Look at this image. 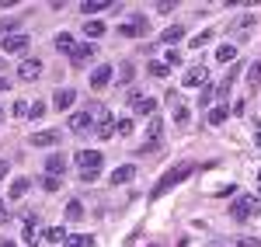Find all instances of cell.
Instances as JSON below:
<instances>
[{
	"instance_id": "15",
	"label": "cell",
	"mask_w": 261,
	"mask_h": 247,
	"mask_svg": "<svg viewBox=\"0 0 261 247\" xmlns=\"http://www.w3.org/2000/svg\"><path fill=\"white\" fill-rule=\"evenodd\" d=\"M133 178H136V167H133V164L119 167V171H112V188H115V185H125V181H133Z\"/></svg>"
},
{
	"instance_id": "13",
	"label": "cell",
	"mask_w": 261,
	"mask_h": 247,
	"mask_svg": "<svg viewBox=\"0 0 261 247\" xmlns=\"http://www.w3.org/2000/svg\"><path fill=\"white\" fill-rule=\"evenodd\" d=\"M28 49V35H7L4 39V52H24Z\"/></svg>"
},
{
	"instance_id": "27",
	"label": "cell",
	"mask_w": 261,
	"mask_h": 247,
	"mask_svg": "<svg viewBox=\"0 0 261 247\" xmlns=\"http://www.w3.org/2000/svg\"><path fill=\"white\" fill-rule=\"evenodd\" d=\"M223 122H226V108L220 104V108H213V112H209V125H223Z\"/></svg>"
},
{
	"instance_id": "35",
	"label": "cell",
	"mask_w": 261,
	"mask_h": 247,
	"mask_svg": "<svg viewBox=\"0 0 261 247\" xmlns=\"http://www.w3.org/2000/svg\"><path fill=\"white\" fill-rule=\"evenodd\" d=\"M209 39H213V32H199V35L192 39V49H199V45H205Z\"/></svg>"
},
{
	"instance_id": "2",
	"label": "cell",
	"mask_w": 261,
	"mask_h": 247,
	"mask_svg": "<svg viewBox=\"0 0 261 247\" xmlns=\"http://www.w3.org/2000/svg\"><path fill=\"white\" fill-rule=\"evenodd\" d=\"M261 212V199H254V195H244V199H237L233 206H230V216L233 219H251V216H258Z\"/></svg>"
},
{
	"instance_id": "42",
	"label": "cell",
	"mask_w": 261,
	"mask_h": 247,
	"mask_svg": "<svg viewBox=\"0 0 261 247\" xmlns=\"http://www.w3.org/2000/svg\"><path fill=\"white\" fill-rule=\"evenodd\" d=\"M7 171H11V167H7V160H0V178H7Z\"/></svg>"
},
{
	"instance_id": "17",
	"label": "cell",
	"mask_w": 261,
	"mask_h": 247,
	"mask_svg": "<svg viewBox=\"0 0 261 247\" xmlns=\"http://www.w3.org/2000/svg\"><path fill=\"white\" fill-rule=\"evenodd\" d=\"M73 101H77V94H73L70 87H63V91H56V98H53V104H56L60 112H66V108H70Z\"/></svg>"
},
{
	"instance_id": "18",
	"label": "cell",
	"mask_w": 261,
	"mask_h": 247,
	"mask_svg": "<svg viewBox=\"0 0 261 247\" xmlns=\"http://www.w3.org/2000/svg\"><path fill=\"white\" fill-rule=\"evenodd\" d=\"M63 171H66V160H63L60 153H53V157L45 160V174H53V178L60 174V178H63Z\"/></svg>"
},
{
	"instance_id": "16",
	"label": "cell",
	"mask_w": 261,
	"mask_h": 247,
	"mask_svg": "<svg viewBox=\"0 0 261 247\" xmlns=\"http://www.w3.org/2000/svg\"><path fill=\"white\" fill-rule=\"evenodd\" d=\"M21 237H24V244H35V237H39V216H28V219H24Z\"/></svg>"
},
{
	"instance_id": "12",
	"label": "cell",
	"mask_w": 261,
	"mask_h": 247,
	"mask_svg": "<svg viewBox=\"0 0 261 247\" xmlns=\"http://www.w3.org/2000/svg\"><path fill=\"white\" fill-rule=\"evenodd\" d=\"M56 143H60V132L56 129H42V132L32 136V146H56Z\"/></svg>"
},
{
	"instance_id": "19",
	"label": "cell",
	"mask_w": 261,
	"mask_h": 247,
	"mask_svg": "<svg viewBox=\"0 0 261 247\" xmlns=\"http://www.w3.org/2000/svg\"><path fill=\"white\" fill-rule=\"evenodd\" d=\"M45 240H49V244H66V240H70V237H66V230H63V227H49V230H45Z\"/></svg>"
},
{
	"instance_id": "47",
	"label": "cell",
	"mask_w": 261,
	"mask_h": 247,
	"mask_svg": "<svg viewBox=\"0 0 261 247\" xmlns=\"http://www.w3.org/2000/svg\"><path fill=\"white\" fill-rule=\"evenodd\" d=\"M0 119H4V104H0Z\"/></svg>"
},
{
	"instance_id": "30",
	"label": "cell",
	"mask_w": 261,
	"mask_h": 247,
	"mask_svg": "<svg viewBox=\"0 0 261 247\" xmlns=\"http://www.w3.org/2000/svg\"><path fill=\"white\" fill-rule=\"evenodd\" d=\"M174 122H178V125H188V108H185V104H174Z\"/></svg>"
},
{
	"instance_id": "28",
	"label": "cell",
	"mask_w": 261,
	"mask_h": 247,
	"mask_svg": "<svg viewBox=\"0 0 261 247\" xmlns=\"http://www.w3.org/2000/svg\"><path fill=\"white\" fill-rule=\"evenodd\" d=\"M63 247H94V237H70Z\"/></svg>"
},
{
	"instance_id": "41",
	"label": "cell",
	"mask_w": 261,
	"mask_h": 247,
	"mask_svg": "<svg viewBox=\"0 0 261 247\" xmlns=\"http://www.w3.org/2000/svg\"><path fill=\"white\" fill-rule=\"evenodd\" d=\"M209 98H213V91H209V87H202V94H199V104H209Z\"/></svg>"
},
{
	"instance_id": "26",
	"label": "cell",
	"mask_w": 261,
	"mask_h": 247,
	"mask_svg": "<svg viewBox=\"0 0 261 247\" xmlns=\"http://www.w3.org/2000/svg\"><path fill=\"white\" fill-rule=\"evenodd\" d=\"M247 84H251V87H258V84H261V60L251 63V70H247Z\"/></svg>"
},
{
	"instance_id": "39",
	"label": "cell",
	"mask_w": 261,
	"mask_h": 247,
	"mask_svg": "<svg viewBox=\"0 0 261 247\" xmlns=\"http://www.w3.org/2000/svg\"><path fill=\"white\" fill-rule=\"evenodd\" d=\"M237 247H258V237H241Z\"/></svg>"
},
{
	"instance_id": "32",
	"label": "cell",
	"mask_w": 261,
	"mask_h": 247,
	"mask_svg": "<svg viewBox=\"0 0 261 247\" xmlns=\"http://www.w3.org/2000/svg\"><path fill=\"white\" fill-rule=\"evenodd\" d=\"M21 28V21L18 18H7V21H0V35H7V32H18Z\"/></svg>"
},
{
	"instance_id": "37",
	"label": "cell",
	"mask_w": 261,
	"mask_h": 247,
	"mask_svg": "<svg viewBox=\"0 0 261 247\" xmlns=\"http://www.w3.org/2000/svg\"><path fill=\"white\" fill-rule=\"evenodd\" d=\"M28 115H32V119H42V115H45V104H42V101H35V104H32V112H28Z\"/></svg>"
},
{
	"instance_id": "24",
	"label": "cell",
	"mask_w": 261,
	"mask_h": 247,
	"mask_svg": "<svg viewBox=\"0 0 261 247\" xmlns=\"http://www.w3.org/2000/svg\"><path fill=\"white\" fill-rule=\"evenodd\" d=\"M24 191H28V178H14L11 181V199H21Z\"/></svg>"
},
{
	"instance_id": "1",
	"label": "cell",
	"mask_w": 261,
	"mask_h": 247,
	"mask_svg": "<svg viewBox=\"0 0 261 247\" xmlns=\"http://www.w3.org/2000/svg\"><path fill=\"white\" fill-rule=\"evenodd\" d=\"M192 171H195V164H178L174 171H167V174H164L161 181H157V188H153V199H161V195H167V191H171L174 185H181V181H185V178H188Z\"/></svg>"
},
{
	"instance_id": "44",
	"label": "cell",
	"mask_w": 261,
	"mask_h": 247,
	"mask_svg": "<svg viewBox=\"0 0 261 247\" xmlns=\"http://www.w3.org/2000/svg\"><path fill=\"white\" fill-rule=\"evenodd\" d=\"M0 91H7V77H0Z\"/></svg>"
},
{
	"instance_id": "20",
	"label": "cell",
	"mask_w": 261,
	"mask_h": 247,
	"mask_svg": "<svg viewBox=\"0 0 261 247\" xmlns=\"http://www.w3.org/2000/svg\"><path fill=\"white\" fill-rule=\"evenodd\" d=\"M181 35H185V28H181V24H171V28H164V32H161V42H164V45H171V42H178Z\"/></svg>"
},
{
	"instance_id": "29",
	"label": "cell",
	"mask_w": 261,
	"mask_h": 247,
	"mask_svg": "<svg viewBox=\"0 0 261 247\" xmlns=\"http://www.w3.org/2000/svg\"><path fill=\"white\" fill-rule=\"evenodd\" d=\"M66 219H84V206L81 202H70V206H66Z\"/></svg>"
},
{
	"instance_id": "43",
	"label": "cell",
	"mask_w": 261,
	"mask_h": 247,
	"mask_svg": "<svg viewBox=\"0 0 261 247\" xmlns=\"http://www.w3.org/2000/svg\"><path fill=\"white\" fill-rule=\"evenodd\" d=\"M0 219H7V209H4V199H0Z\"/></svg>"
},
{
	"instance_id": "5",
	"label": "cell",
	"mask_w": 261,
	"mask_h": 247,
	"mask_svg": "<svg viewBox=\"0 0 261 247\" xmlns=\"http://www.w3.org/2000/svg\"><path fill=\"white\" fill-rule=\"evenodd\" d=\"M94 56H98V45H94V42H81V45H77V49L70 52L73 66H84L87 60H94Z\"/></svg>"
},
{
	"instance_id": "36",
	"label": "cell",
	"mask_w": 261,
	"mask_h": 247,
	"mask_svg": "<svg viewBox=\"0 0 261 247\" xmlns=\"http://www.w3.org/2000/svg\"><path fill=\"white\" fill-rule=\"evenodd\" d=\"M28 112H32V108H28V101H14V115H18V119H24Z\"/></svg>"
},
{
	"instance_id": "7",
	"label": "cell",
	"mask_w": 261,
	"mask_h": 247,
	"mask_svg": "<svg viewBox=\"0 0 261 247\" xmlns=\"http://www.w3.org/2000/svg\"><path fill=\"white\" fill-rule=\"evenodd\" d=\"M209 80V70L205 66H188V73H185V87H202V84Z\"/></svg>"
},
{
	"instance_id": "48",
	"label": "cell",
	"mask_w": 261,
	"mask_h": 247,
	"mask_svg": "<svg viewBox=\"0 0 261 247\" xmlns=\"http://www.w3.org/2000/svg\"><path fill=\"white\" fill-rule=\"evenodd\" d=\"M258 181H261V171H258Z\"/></svg>"
},
{
	"instance_id": "46",
	"label": "cell",
	"mask_w": 261,
	"mask_h": 247,
	"mask_svg": "<svg viewBox=\"0 0 261 247\" xmlns=\"http://www.w3.org/2000/svg\"><path fill=\"white\" fill-rule=\"evenodd\" d=\"M0 247H14V244H7V240H4V244H0Z\"/></svg>"
},
{
	"instance_id": "33",
	"label": "cell",
	"mask_w": 261,
	"mask_h": 247,
	"mask_svg": "<svg viewBox=\"0 0 261 247\" xmlns=\"http://www.w3.org/2000/svg\"><path fill=\"white\" fill-rule=\"evenodd\" d=\"M115 129H119V136H129V132H133V119H119Z\"/></svg>"
},
{
	"instance_id": "14",
	"label": "cell",
	"mask_w": 261,
	"mask_h": 247,
	"mask_svg": "<svg viewBox=\"0 0 261 247\" xmlns=\"http://www.w3.org/2000/svg\"><path fill=\"white\" fill-rule=\"evenodd\" d=\"M108 80H112V66H98V70L91 73V87H94V91L108 87Z\"/></svg>"
},
{
	"instance_id": "49",
	"label": "cell",
	"mask_w": 261,
	"mask_h": 247,
	"mask_svg": "<svg viewBox=\"0 0 261 247\" xmlns=\"http://www.w3.org/2000/svg\"><path fill=\"white\" fill-rule=\"evenodd\" d=\"M258 199H261V195H258Z\"/></svg>"
},
{
	"instance_id": "23",
	"label": "cell",
	"mask_w": 261,
	"mask_h": 247,
	"mask_svg": "<svg viewBox=\"0 0 261 247\" xmlns=\"http://www.w3.org/2000/svg\"><path fill=\"white\" fill-rule=\"evenodd\" d=\"M108 7H112L108 0H87L81 11H84V14H98V11H108Z\"/></svg>"
},
{
	"instance_id": "11",
	"label": "cell",
	"mask_w": 261,
	"mask_h": 247,
	"mask_svg": "<svg viewBox=\"0 0 261 247\" xmlns=\"http://www.w3.org/2000/svg\"><path fill=\"white\" fill-rule=\"evenodd\" d=\"M91 125H94V115H91V112H77V115H70V129H73V132H84V129L91 132Z\"/></svg>"
},
{
	"instance_id": "34",
	"label": "cell",
	"mask_w": 261,
	"mask_h": 247,
	"mask_svg": "<svg viewBox=\"0 0 261 247\" xmlns=\"http://www.w3.org/2000/svg\"><path fill=\"white\" fill-rule=\"evenodd\" d=\"M42 188H45V191H56V188H60V178L45 174V178H42Z\"/></svg>"
},
{
	"instance_id": "25",
	"label": "cell",
	"mask_w": 261,
	"mask_h": 247,
	"mask_svg": "<svg viewBox=\"0 0 261 247\" xmlns=\"http://www.w3.org/2000/svg\"><path fill=\"white\" fill-rule=\"evenodd\" d=\"M216 60H220V63L237 60V49H233V45H220V49H216Z\"/></svg>"
},
{
	"instance_id": "45",
	"label": "cell",
	"mask_w": 261,
	"mask_h": 247,
	"mask_svg": "<svg viewBox=\"0 0 261 247\" xmlns=\"http://www.w3.org/2000/svg\"><path fill=\"white\" fill-rule=\"evenodd\" d=\"M254 143H258V146H261V132H258V136H254Z\"/></svg>"
},
{
	"instance_id": "8",
	"label": "cell",
	"mask_w": 261,
	"mask_h": 247,
	"mask_svg": "<svg viewBox=\"0 0 261 247\" xmlns=\"http://www.w3.org/2000/svg\"><path fill=\"white\" fill-rule=\"evenodd\" d=\"M146 132H150V143L143 146V150H146V153H153V150L161 146V136H164V122H161V119H150V129H146Z\"/></svg>"
},
{
	"instance_id": "22",
	"label": "cell",
	"mask_w": 261,
	"mask_h": 247,
	"mask_svg": "<svg viewBox=\"0 0 261 247\" xmlns=\"http://www.w3.org/2000/svg\"><path fill=\"white\" fill-rule=\"evenodd\" d=\"M84 32H87V39H101L105 35V21H84Z\"/></svg>"
},
{
	"instance_id": "4",
	"label": "cell",
	"mask_w": 261,
	"mask_h": 247,
	"mask_svg": "<svg viewBox=\"0 0 261 247\" xmlns=\"http://www.w3.org/2000/svg\"><path fill=\"white\" fill-rule=\"evenodd\" d=\"M119 35H125V39H143V35H150V21H146V18L129 21V24H122V28H119Z\"/></svg>"
},
{
	"instance_id": "10",
	"label": "cell",
	"mask_w": 261,
	"mask_h": 247,
	"mask_svg": "<svg viewBox=\"0 0 261 247\" xmlns=\"http://www.w3.org/2000/svg\"><path fill=\"white\" fill-rule=\"evenodd\" d=\"M39 73H42V63L39 60H24L18 66V77H21V80H39Z\"/></svg>"
},
{
	"instance_id": "40",
	"label": "cell",
	"mask_w": 261,
	"mask_h": 247,
	"mask_svg": "<svg viewBox=\"0 0 261 247\" xmlns=\"http://www.w3.org/2000/svg\"><path fill=\"white\" fill-rule=\"evenodd\" d=\"M119 80H122V84H129V80H133V66H129V63L122 66V77H119Z\"/></svg>"
},
{
	"instance_id": "31",
	"label": "cell",
	"mask_w": 261,
	"mask_h": 247,
	"mask_svg": "<svg viewBox=\"0 0 261 247\" xmlns=\"http://www.w3.org/2000/svg\"><path fill=\"white\" fill-rule=\"evenodd\" d=\"M146 73H150V77H167V63H150Z\"/></svg>"
},
{
	"instance_id": "6",
	"label": "cell",
	"mask_w": 261,
	"mask_h": 247,
	"mask_svg": "<svg viewBox=\"0 0 261 247\" xmlns=\"http://www.w3.org/2000/svg\"><path fill=\"white\" fill-rule=\"evenodd\" d=\"M129 104H133V112H136V115H153V108H157V101H153V98H143L140 91H133V94H129Z\"/></svg>"
},
{
	"instance_id": "9",
	"label": "cell",
	"mask_w": 261,
	"mask_h": 247,
	"mask_svg": "<svg viewBox=\"0 0 261 247\" xmlns=\"http://www.w3.org/2000/svg\"><path fill=\"white\" fill-rule=\"evenodd\" d=\"M98 136H101V140H112V136H115V119H112V112H108V108H101Z\"/></svg>"
},
{
	"instance_id": "3",
	"label": "cell",
	"mask_w": 261,
	"mask_h": 247,
	"mask_svg": "<svg viewBox=\"0 0 261 247\" xmlns=\"http://www.w3.org/2000/svg\"><path fill=\"white\" fill-rule=\"evenodd\" d=\"M73 160L81 164V174H98L105 157H101L98 150H77V157H73Z\"/></svg>"
},
{
	"instance_id": "21",
	"label": "cell",
	"mask_w": 261,
	"mask_h": 247,
	"mask_svg": "<svg viewBox=\"0 0 261 247\" xmlns=\"http://www.w3.org/2000/svg\"><path fill=\"white\" fill-rule=\"evenodd\" d=\"M56 49H60V52H66V56H70V52H73V49H77V45H73V35H66V32H60V35H56Z\"/></svg>"
},
{
	"instance_id": "38",
	"label": "cell",
	"mask_w": 261,
	"mask_h": 247,
	"mask_svg": "<svg viewBox=\"0 0 261 247\" xmlns=\"http://www.w3.org/2000/svg\"><path fill=\"white\" fill-rule=\"evenodd\" d=\"M178 63H181V52H171V49H167V70L178 66Z\"/></svg>"
}]
</instances>
